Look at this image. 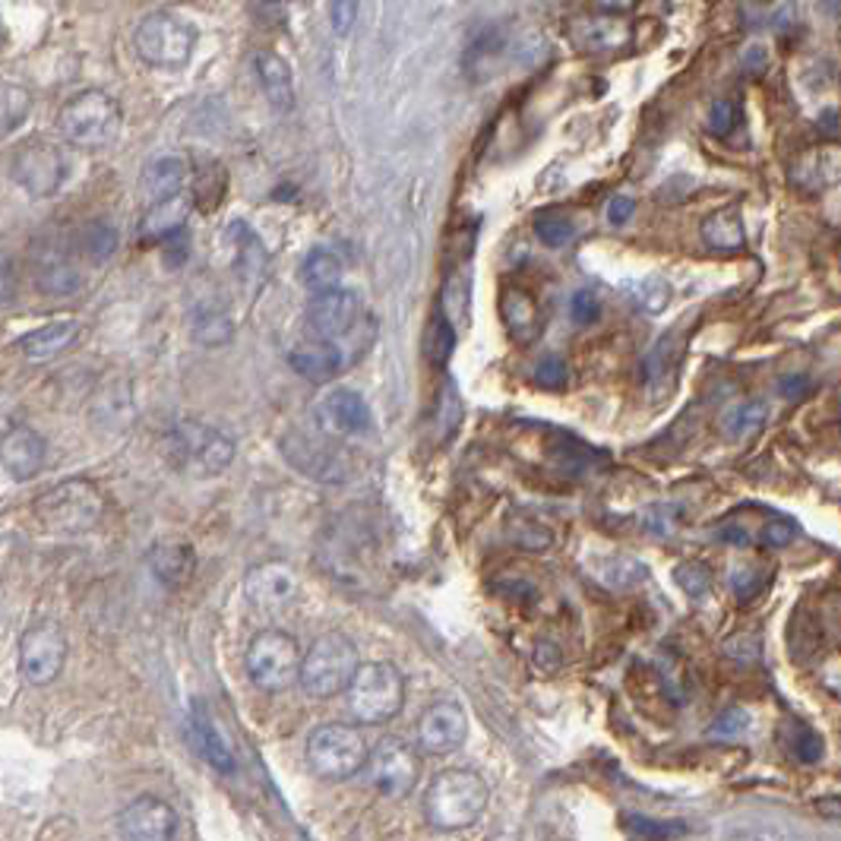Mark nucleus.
Segmentation results:
<instances>
[{
    "instance_id": "obj_46",
    "label": "nucleus",
    "mask_w": 841,
    "mask_h": 841,
    "mask_svg": "<svg viewBox=\"0 0 841 841\" xmlns=\"http://www.w3.org/2000/svg\"><path fill=\"white\" fill-rule=\"evenodd\" d=\"M747 728H750V715H747L744 708H725V712L712 721L708 734H715V737H737V734H744Z\"/></svg>"
},
{
    "instance_id": "obj_61",
    "label": "nucleus",
    "mask_w": 841,
    "mask_h": 841,
    "mask_svg": "<svg viewBox=\"0 0 841 841\" xmlns=\"http://www.w3.org/2000/svg\"><path fill=\"white\" fill-rule=\"evenodd\" d=\"M257 17H282V0H247Z\"/></svg>"
},
{
    "instance_id": "obj_27",
    "label": "nucleus",
    "mask_w": 841,
    "mask_h": 841,
    "mask_svg": "<svg viewBox=\"0 0 841 841\" xmlns=\"http://www.w3.org/2000/svg\"><path fill=\"white\" fill-rule=\"evenodd\" d=\"M253 66H257V80L263 86L269 105L276 111L294 108V80H291V66L285 58L276 51H257Z\"/></svg>"
},
{
    "instance_id": "obj_30",
    "label": "nucleus",
    "mask_w": 841,
    "mask_h": 841,
    "mask_svg": "<svg viewBox=\"0 0 841 841\" xmlns=\"http://www.w3.org/2000/svg\"><path fill=\"white\" fill-rule=\"evenodd\" d=\"M190 199L187 194H180L175 199H165V203H155V206H146V216H143V241H168L184 231V221H187V212H190Z\"/></svg>"
},
{
    "instance_id": "obj_48",
    "label": "nucleus",
    "mask_w": 841,
    "mask_h": 841,
    "mask_svg": "<svg viewBox=\"0 0 841 841\" xmlns=\"http://www.w3.org/2000/svg\"><path fill=\"white\" fill-rule=\"evenodd\" d=\"M810 172H817V187L822 184H832V180H841V153L839 149H826L819 153L817 158H810Z\"/></svg>"
},
{
    "instance_id": "obj_56",
    "label": "nucleus",
    "mask_w": 841,
    "mask_h": 841,
    "mask_svg": "<svg viewBox=\"0 0 841 841\" xmlns=\"http://www.w3.org/2000/svg\"><path fill=\"white\" fill-rule=\"evenodd\" d=\"M636 832L642 835H655V839H667V835H681L684 832V826H674V822H648V819H633L630 822Z\"/></svg>"
},
{
    "instance_id": "obj_53",
    "label": "nucleus",
    "mask_w": 841,
    "mask_h": 841,
    "mask_svg": "<svg viewBox=\"0 0 841 841\" xmlns=\"http://www.w3.org/2000/svg\"><path fill=\"white\" fill-rule=\"evenodd\" d=\"M810 390H813V383H810V376L807 374H788L778 380V396L788 398V402L803 398Z\"/></svg>"
},
{
    "instance_id": "obj_20",
    "label": "nucleus",
    "mask_w": 841,
    "mask_h": 841,
    "mask_svg": "<svg viewBox=\"0 0 841 841\" xmlns=\"http://www.w3.org/2000/svg\"><path fill=\"white\" fill-rule=\"evenodd\" d=\"M298 598V579L282 563H263L247 575V601L260 611H279Z\"/></svg>"
},
{
    "instance_id": "obj_39",
    "label": "nucleus",
    "mask_w": 841,
    "mask_h": 841,
    "mask_svg": "<svg viewBox=\"0 0 841 841\" xmlns=\"http://www.w3.org/2000/svg\"><path fill=\"white\" fill-rule=\"evenodd\" d=\"M507 534L512 544H519L526 551H548L553 544V529L541 526L538 519H529V516H512L507 522Z\"/></svg>"
},
{
    "instance_id": "obj_57",
    "label": "nucleus",
    "mask_w": 841,
    "mask_h": 841,
    "mask_svg": "<svg viewBox=\"0 0 841 841\" xmlns=\"http://www.w3.org/2000/svg\"><path fill=\"white\" fill-rule=\"evenodd\" d=\"M633 212H636V199L614 197L611 199V206H608V221H611V225H623V221H630Z\"/></svg>"
},
{
    "instance_id": "obj_42",
    "label": "nucleus",
    "mask_w": 841,
    "mask_h": 841,
    "mask_svg": "<svg viewBox=\"0 0 841 841\" xmlns=\"http://www.w3.org/2000/svg\"><path fill=\"white\" fill-rule=\"evenodd\" d=\"M534 235L548 247H567L573 241V221L567 219L563 212H541L534 219Z\"/></svg>"
},
{
    "instance_id": "obj_6",
    "label": "nucleus",
    "mask_w": 841,
    "mask_h": 841,
    "mask_svg": "<svg viewBox=\"0 0 841 841\" xmlns=\"http://www.w3.org/2000/svg\"><path fill=\"white\" fill-rule=\"evenodd\" d=\"M357 648L342 633H326L313 642L304 655L301 667V686L313 699H332L342 689H349L357 674Z\"/></svg>"
},
{
    "instance_id": "obj_24",
    "label": "nucleus",
    "mask_w": 841,
    "mask_h": 841,
    "mask_svg": "<svg viewBox=\"0 0 841 841\" xmlns=\"http://www.w3.org/2000/svg\"><path fill=\"white\" fill-rule=\"evenodd\" d=\"M288 364L294 367V374H301L304 380H310V383H330L332 376L342 371L345 357H342L335 342L308 339V342H301V345L291 349Z\"/></svg>"
},
{
    "instance_id": "obj_12",
    "label": "nucleus",
    "mask_w": 841,
    "mask_h": 841,
    "mask_svg": "<svg viewBox=\"0 0 841 841\" xmlns=\"http://www.w3.org/2000/svg\"><path fill=\"white\" fill-rule=\"evenodd\" d=\"M313 424L316 430H323L326 437H357L364 430H371L374 415L367 398L361 396L352 386H332L323 396L313 402Z\"/></svg>"
},
{
    "instance_id": "obj_2",
    "label": "nucleus",
    "mask_w": 841,
    "mask_h": 841,
    "mask_svg": "<svg viewBox=\"0 0 841 841\" xmlns=\"http://www.w3.org/2000/svg\"><path fill=\"white\" fill-rule=\"evenodd\" d=\"M165 456L190 478H216L235 459V440L206 420L180 418L165 434Z\"/></svg>"
},
{
    "instance_id": "obj_14",
    "label": "nucleus",
    "mask_w": 841,
    "mask_h": 841,
    "mask_svg": "<svg viewBox=\"0 0 841 841\" xmlns=\"http://www.w3.org/2000/svg\"><path fill=\"white\" fill-rule=\"evenodd\" d=\"M371 778L376 791L386 797H405L415 791L420 778V759L415 747L398 737H383L371 750Z\"/></svg>"
},
{
    "instance_id": "obj_10",
    "label": "nucleus",
    "mask_w": 841,
    "mask_h": 841,
    "mask_svg": "<svg viewBox=\"0 0 841 841\" xmlns=\"http://www.w3.org/2000/svg\"><path fill=\"white\" fill-rule=\"evenodd\" d=\"M282 453L298 471H304L316 481H345L352 471V456L335 443V437H326L323 430L316 434L291 430L282 437Z\"/></svg>"
},
{
    "instance_id": "obj_60",
    "label": "nucleus",
    "mask_w": 841,
    "mask_h": 841,
    "mask_svg": "<svg viewBox=\"0 0 841 841\" xmlns=\"http://www.w3.org/2000/svg\"><path fill=\"white\" fill-rule=\"evenodd\" d=\"M766 61H769V54H766V48H762V44H750V48H747V54H744V66H747L750 73H762Z\"/></svg>"
},
{
    "instance_id": "obj_16",
    "label": "nucleus",
    "mask_w": 841,
    "mask_h": 841,
    "mask_svg": "<svg viewBox=\"0 0 841 841\" xmlns=\"http://www.w3.org/2000/svg\"><path fill=\"white\" fill-rule=\"evenodd\" d=\"M468 734V718L465 708L453 699H437L424 708L418 721V747L427 756H446L459 750Z\"/></svg>"
},
{
    "instance_id": "obj_18",
    "label": "nucleus",
    "mask_w": 841,
    "mask_h": 841,
    "mask_svg": "<svg viewBox=\"0 0 841 841\" xmlns=\"http://www.w3.org/2000/svg\"><path fill=\"white\" fill-rule=\"evenodd\" d=\"M121 829L131 841H172L177 832L175 807L162 797H136L121 813Z\"/></svg>"
},
{
    "instance_id": "obj_41",
    "label": "nucleus",
    "mask_w": 841,
    "mask_h": 841,
    "mask_svg": "<svg viewBox=\"0 0 841 841\" xmlns=\"http://www.w3.org/2000/svg\"><path fill=\"white\" fill-rule=\"evenodd\" d=\"M3 133H13L20 127L22 121L29 117V108H32V95L29 89L17 86V83H7L3 86Z\"/></svg>"
},
{
    "instance_id": "obj_36",
    "label": "nucleus",
    "mask_w": 841,
    "mask_h": 841,
    "mask_svg": "<svg viewBox=\"0 0 841 841\" xmlns=\"http://www.w3.org/2000/svg\"><path fill=\"white\" fill-rule=\"evenodd\" d=\"M117 250V231L108 221H86L76 235V253L92 266L108 263Z\"/></svg>"
},
{
    "instance_id": "obj_28",
    "label": "nucleus",
    "mask_w": 841,
    "mask_h": 841,
    "mask_svg": "<svg viewBox=\"0 0 841 841\" xmlns=\"http://www.w3.org/2000/svg\"><path fill=\"white\" fill-rule=\"evenodd\" d=\"M149 567L158 582H165L168 589H180L197 570V557H194V548L184 541H158L149 551Z\"/></svg>"
},
{
    "instance_id": "obj_51",
    "label": "nucleus",
    "mask_w": 841,
    "mask_h": 841,
    "mask_svg": "<svg viewBox=\"0 0 841 841\" xmlns=\"http://www.w3.org/2000/svg\"><path fill=\"white\" fill-rule=\"evenodd\" d=\"M795 522H788V519H772L769 526H762L759 541H762L766 548H788V544L795 541Z\"/></svg>"
},
{
    "instance_id": "obj_15",
    "label": "nucleus",
    "mask_w": 841,
    "mask_h": 841,
    "mask_svg": "<svg viewBox=\"0 0 841 841\" xmlns=\"http://www.w3.org/2000/svg\"><path fill=\"white\" fill-rule=\"evenodd\" d=\"M361 316V301L349 288H330V291H313L304 308V323H308L310 339L335 342L357 326Z\"/></svg>"
},
{
    "instance_id": "obj_40",
    "label": "nucleus",
    "mask_w": 841,
    "mask_h": 841,
    "mask_svg": "<svg viewBox=\"0 0 841 841\" xmlns=\"http://www.w3.org/2000/svg\"><path fill=\"white\" fill-rule=\"evenodd\" d=\"M463 418V405H459V393L456 383H443L440 396H437V408H434V424L440 427V437L446 440L449 434H456V424Z\"/></svg>"
},
{
    "instance_id": "obj_31",
    "label": "nucleus",
    "mask_w": 841,
    "mask_h": 841,
    "mask_svg": "<svg viewBox=\"0 0 841 841\" xmlns=\"http://www.w3.org/2000/svg\"><path fill=\"white\" fill-rule=\"evenodd\" d=\"M681 354H684V335H681V330L664 332L662 339L655 342V349L645 354V364H642L645 383L655 390V386H662L667 380H674L677 364H681Z\"/></svg>"
},
{
    "instance_id": "obj_54",
    "label": "nucleus",
    "mask_w": 841,
    "mask_h": 841,
    "mask_svg": "<svg viewBox=\"0 0 841 841\" xmlns=\"http://www.w3.org/2000/svg\"><path fill=\"white\" fill-rule=\"evenodd\" d=\"M725 652H728L730 658H737V662H756L759 658V640H752V636H730L725 642Z\"/></svg>"
},
{
    "instance_id": "obj_8",
    "label": "nucleus",
    "mask_w": 841,
    "mask_h": 841,
    "mask_svg": "<svg viewBox=\"0 0 841 841\" xmlns=\"http://www.w3.org/2000/svg\"><path fill=\"white\" fill-rule=\"evenodd\" d=\"M301 648L285 630H263L247 645V677L263 693H285L301 681Z\"/></svg>"
},
{
    "instance_id": "obj_11",
    "label": "nucleus",
    "mask_w": 841,
    "mask_h": 841,
    "mask_svg": "<svg viewBox=\"0 0 841 841\" xmlns=\"http://www.w3.org/2000/svg\"><path fill=\"white\" fill-rule=\"evenodd\" d=\"M66 172H70V162L66 155L51 146V143H25L20 146L13 158H10V175L20 184L25 194L32 197H51L61 190V184L66 180Z\"/></svg>"
},
{
    "instance_id": "obj_1",
    "label": "nucleus",
    "mask_w": 841,
    "mask_h": 841,
    "mask_svg": "<svg viewBox=\"0 0 841 841\" xmlns=\"http://www.w3.org/2000/svg\"><path fill=\"white\" fill-rule=\"evenodd\" d=\"M490 788L478 772L471 769H446L440 772L424 795V817L440 832H459L475 826L485 813Z\"/></svg>"
},
{
    "instance_id": "obj_29",
    "label": "nucleus",
    "mask_w": 841,
    "mask_h": 841,
    "mask_svg": "<svg viewBox=\"0 0 841 841\" xmlns=\"http://www.w3.org/2000/svg\"><path fill=\"white\" fill-rule=\"evenodd\" d=\"M699 235H703V243L715 253H737L747 247V231H744V219H740L737 206H721L712 216H706Z\"/></svg>"
},
{
    "instance_id": "obj_13",
    "label": "nucleus",
    "mask_w": 841,
    "mask_h": 841,
    "mask_svg": "<svg viewBox=\"0 0 841 841\" xmlns=\"http://www.w3.org/2000/svg\"><path fill=\"white\" fill-rule=\"evenodd\" d=\"M66 662V636L64 630L51 620H42L29 626L20 640V667L25 681L35 686L51 684Z\"/></svg>"
},
{
    "instance_id": "obj_17",
    "label": "nucleus",
    "mask_w": 841,
    "mask_h": 841,
    "mask_svg": "<svg viewBox=\"0 0 841 841\" xmlns=\"http://www.w3.org/2000/svg\"><path fill=\"white\" fill-rule=\"evenodd\" d=\"M225 247H228V263L243 282V288L260 291L269 279V250L260 241V235L243 221H231L225 231Z\"/></svg>"
},
{
    "instance_id": "obj_25",
    "label": "nucleus",
    "mask_w": 841,
    "mask_h": 841,
    "mask_svg": "<svg viewBox=\"0 0 841 841\" xmlns=\"http://www.w3.org/2000/svg\"><path fill=\"white\" fill-rule=\"evenodd\" d=\"M184 187H187V162L180 155L155 158L153 165L143 172V177H139V197H143L146 206L180 197Z\"/></svg>"
},
{
    "instance_id": "obj_37",
    "label": "nucleus",
    "mask_w": 841,
    "mask_h": 841,
    "mask_svg": "<svg viewBox=\"0 0 841 841\" xmlns=\"http://www.w3.org/2000/svg\"><path fill=\"white\" fill-rule=\"evenodd\" d=\"M339 279H342V260L326 250V247H316L310 250L301 263V282L310 288V291H330V288H339Z\"/></svg>"
},
{
    "instance_id": "obj_55",
    "label": "nucleus",
    "mask_w": 841,
    "mask_h": 841,
    "mask_svg": "<svg viewBox=\"0 0 841 841\" xmlns=\"http://www.w3.org/2000/svg\"><path fill=\"white\" fill-rule=\"evenodd\" d=\"M642 304L652 310V313H658V310L667 304V285H664L662 279H648V282H642Z\"/></svg>"
},
{
    "instance_id": "obj_3",
    "label": "nucleus",
    "mask_w": 841,
    "mask_h": 841,
    "mask_svg": "<svg viewBox=\"0 0 841 841\" xmlns=\"http://www.w3.org/2000/svg\"><path fill=\"white\" fill-rule=\"evenodd\" d=\"M124 124L121 105L102 89H83L70 95L58 111V131L76 149H105Z\"/></svg>"
},
{
    "instance_id": "obj_49",
    "label": "nucleus",
    "mask_w": 841,
    "mask_h": 841,
    "mask_svg": "<svg viewBox=\"0 0 841 841\" xmlns=\"http://www.w3.org/2000/svg\"><path fill=\"white\" fill-rule=\"evenodd\" d=\"M604 579H608L611 585H633V582L645 579V567H642L640 560H608V573H604Z\"/></svg>"
},
{
    "instance_id": "obj_62",
    "label": "nucleus",
    "mask_w": 841,
    "mask_h": 841,
    "mask_svg": "<svg viewBox=\"0 0 841 841\" xmlns=\"http://www.w3.org/2000/svg\"><path fill=\"white\" fill-rule=\"evenodd\" d=\"M294 3H308V0H294Z\"/></svg>"
},
{
    "instance_id": "obj_38",
    "label": "nucleus",
    "mask_w": 841,
    "mask_h": 841,
    "mask_svg": "<svg viewBox=\"0 0 841 841\" xmlns=\"http://www.w3.org/2000/svg\"><path fill=\"white\" fill-rule=\"evenodd\" d=\"M453 349H456V326L437 308L430 313L427 330H424V354L434 367H446V361L453 357Z\"/></svg>"
},
{
    "instance_id": "obj_47",
    "label": "nucleus",
    "mask_w": 841,
    "mask_h": 841,
    "mask_svg": "<svg viewBox=\"0 0 841 841\" xmlns=\"http://www.w3.org/2000/svg\"><path fill=\"white\" fill-rule=\"evenodd\" d=\"M734 124H737V108H734V102L730 98H718V102H712V108H708V133H715V136H728L734 131Z\"/></svg>"
},
{
    "instance_id": "obj_43",
    "label": "nucleus",
    "mask_w": 841,
    "mask_h": 841,
    "mask_svg": "<svg viewBox=\"0 0 841 841\" xmlns=\"http://www.w3.org/2000/svg\"><path fill=\"white\" fill-rule=\"evenodd\" d=\"M674 579H677V585H681L689 598H703L708 595V589H712V573H708L703 563H681V567L674 570Z\"/></svg>"
},
{
    "instance_id": "obj_52",
    "label": "nucleus",
    "mask_w": 841,
    "mask_h": 841,
    "mask_svg": "<svg viewBox=\"0 0 841 841\" xmlns=\"http://www.w3.org/2000/svg\"><path fill=\"white\" fill-rule=\"evenodd\" d=\"M822 752H826V747H822V740H819L813 730L800 734V737L795 740V756L800 759V762H807V766L819 762V759H822Z\"/></svg>"
},
{
    "instance_id": "obj_44",
    "label": "nucleus",
    "mask_w": 841,
    "mask_h": 841,
    "mask_svg": "<svg viewBox=\"0 0 841 841\" xmlns=\"http://www.w3.org/2000/svg\"><path fill=\"white\" fill-rule=\"evenodd\" d=\"M361 13V0H330V25L339 39L352 35L354 22Z\"/></svg>"
},
{
    "instance_id": "obj_23",
    "label": "nucleus",
    "mask_w": 841,
    "mask_h": 841,
    "mask_svg": "<svg viewBox=\"0 0 841 841\" xmlns=\"http://www.w3.org/2000/svg\"><path fill=\"white\" fill-rule=\"evenodd\" d=\"M80 335H83V326L76 320H51V323L17 339V352L29 361H51V357L70 352L80 342Z\"/></svg>"
},
{
    "instance_id": "obj_22",
    "label": "nucleus",
    "mask_w": 841,
    "mask_h": 841,
    "mask_svg": "<svg viewBox=\"0 0 841 841\" xmlns=\"http://www.w3.org/2000/svg\"><path fill=\"white\" fill-rule=\"evenodd\" d=\"M500 316H503V326L512 335V342H519V345H531L541 335V330H544V313H541L529 288H503V294H500Z\"/></svg>"
},
{
    "instance_id": "obj_32",
    "label": "nucleus",
    "mask_w": 841,
    "mask_h": 841,
    "mask_svg": "<svg viewBox=\"0 0 841 841\" xmlns=\"http://www.w3.org/2000/svg\"><path fill=\"white\" fill-rule=\"evenodd\" d=\"M194 737H197V750L206 756V762L212 766V769H219V772L231 775L238 769V759H235V750H231V744L221 737V730L212 725V718L197 708L194 712Z\"/></svg>"
},
{
    "instance_id": "obj_26",
    "label": "nucleus",
    "mask_w": 841,
    "mask_h": 841,
    "mask_svg": "<svg viewBox=\"0 0 841 841\" xmlns=\"http://www.w3.org/2000/svg\"><path fill=\"white\" fill-rule=\"evenodd\" d=\"M32 279L35 285L42 288L44 294H73L76 288L83 285L80 279V269L73 266V260L66 257L61 247L48 243L35 253V263H32Z\"/></svg>"
},
{
    "instance_id": "obj_50",
    "label": "nucleus",
    "mask_w": 841,
    "mask_h": 841,
    "mask_svg": "<svg viewBox=\"0 0 841 841\" xmlns=\"http://www.w3.org/2000/svg\"><path fill=\"white\" fill-rule=\"evenodd\" d=\"M570 313H573V320L579 326H592L598 316H601V301H598L592 291H575Z\"/></svg>"
},
{
    "instance_id": "obj_34",
    "label": "nucleus",
    "mask_w": 841,
    "mask_h": 841,
    "mask_svg": "<svg viewBox=\"0 0 841 841\" xmlns=\"http://www.w3.org/2000/svg\"><path fill=\"white\" fill-rule=\"evenodd\" d=\"M235 332V320L231 313L221 308V304H199L190 313V335L194 342L206 345V349H216V345H225Z\"/></svg>"
},
{
    "instance_id": "obj_58",
    "label": "nucleus",
    "mask_w": 841,
    "mask_h": 841,
    "mask_svg": "<svg viewBox=\"0 0 841 841\" xmlns=\"http://www.w3.org/2000/svg\"><path fill=\"white\" fill-rule=\"evenodd\" d=\"M730 585H734V595L740 598V601H747V598L759 592V579L750 570H740V573L730 579Z\"/></svg>"
},
{
    "instance_id": "obj_5",
    "label": "nucleus",
    "mask_w": 841,
    "mask_h": 841,
    "mask_svg": "<svg viewBox=\"0 0 841 841\" xmlns=\"http://www.w3.org/2000/svg\"><path fill=\"white\" fill-rule=\"evenodd\" d=\"M405 706L402 671L390 662L361 664L349 686V712L361 725H386Z\"/></svg>"
},
{
    "instance_id": "obj_33",
    "label": "nucleus",
    "mask_w": 841,
    "mask_h": 841,
    "mask_svg": "<svg viewBox=\"0 0 841 841\" xmlns=\"http://www.w3.org/2000/svg\"><path fill=\"white\" fill-rule=\"evenodd\" d=\"M440 310L453 326H468V313H471V269L468 263L453 266L449 276L443 279Z\"/></svg>"
},
{
    "instance_id": "obj_9",
    "label": "nucleus",
    "mask_w": 841,
    "mask_h": 841,
    "mask_svg": "<svg viewBox=\"0 0 841 841\" xmlns=\"http://www.w3.org/2000/svg\"><path fill=\"white\" fill-rule=\"evenodd\" d=\"M102 509H105L102 494L89 481H83V478H73V481L51 487L48 494H42L35 500L39 522H42L44 529L61 531V534H76V531L98 526Z\"/></svg>"
},
{
    "instance_id": "obj_21",
    "label": "nucleus",
    "mask_w": 841,
    "mask_h": 841,
    "mask_svg": "<svg viewBox=\"0 0 841 841\" xmlns=\"http://www.w3.org/2000/svg\"><path fill=\"white\" fill-rule=\"evenodd\" d=\"M570 39L579 51L601 54V51H620L633 39L630 22L611 17V13H595V17H579L570 25Z\"/></svg>"
},
{
    "instance_id": "obj_59",
    "label": "nucleus",
    "mask_w": 841,
    "mask_h": 841,
    "mask_svg": "<svg viewBox=\"0 0 841 841\" xmlns=\"http://www.w3.org/2000/svg\"><path fill=\"white\" fill-rule=\"evenodd\" d=\"M813 810L826 819H841V795L817 797V800H813Z\"/></svg>"
},
{
    "instance_id": "obj_35",
    "label": "nucleus",
    "mask_w": 841,
    "mask_h": 841,
    "mask_svg": "<svg viewBox=\"0 0 841 841\" xmlns=\"http://www.w3.org/2000/svg\"><path fill=\"white\" fill-rule=\"evenodd\" d=\"M766 420H769V405L762 398H747V402H740V405H734V408L725 412L721 434L728 440H744V437L759 434L766 427Z\"/></svg>"
},
{
    "instance_id": "obj_19",
    "label": "nucleus",
    "mask_w": 841,
    "mask_h": 841,
    "mask_svg": "<svg viewBox=\"0 0 841 841\" xmlns=\"http://www.w3.org/2000/svg\"><path fill=\"white\" fill-rule=\"evenodd\" d=\"M44 456H48V443L42 440L39 430H32L25 424H10L3 430L0 459H3V471L10 478H17V481L35 478L44 468Z\"/></svg>"
},
{
    "instance_id": "obj_7",
    "label": "nucleus",
    "mask_w": 841,
    "mask_h": 841,
    "mask_svg": "<svg viewBox=\"0 0 841 841\" xmlns=\"http://www.w3.org/2000/svg\"><path fill=\"white\" fill-rule=\"evenodd\" d=\"M371 759V747L364 734L352 725L330 721L320 725L308 737V762L313 772L326 781H345L357 775Z\"/></svg>"
},
{
    "instance_id": "obj_45",
    "label": "nucleus",
    "mask_w": 841,
    "mask_h": 841,
    "mask_svg": "<svg viewBox=\"0 0 841 841\" xmlns=\"http://www.w3.org/2000/svg\"><path fill=\"white\" fill-rule=\"evenodd\" d=\"M567 380H570V371H567V361L563 357H544V361H538V367H534V383L538 386H544V390H563L567 386Z\"/></svg>"
},
{
    "instance_id": "obj_4",
    "label": "nucleus",
    "mask_w": 841,
    "mask_h": 841,
    "mask_svg": "<svg viewBox=\"0 0 841 841\" xmlns=\"http://www.w3.org/2000/svg\"><path fill=\"white\" fill-rule=\"evenodd\" d=\"M197 29L177 13L158 10L143 17L133 32V51L146 66L155 70H177L194 58Z\"/></svg>"
}]
</instances>
